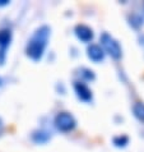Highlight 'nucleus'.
<instances>
[{"mask_svg": "<svg viewBox=\"0 0 144 152\" xmlns=\"http://www.w3.org/2000/svg\"><path fill=\"white\" fill-rule=\"evenodd\" d=\"M50 36H51V28L49 26H41L40 28H37L27 42L26 46L27 56L32 59L33 61L41 60V58L45 54L46 48H47Z\"/></svg>", "mask_w": 144, "mask_h": 152, "instance_id": "obj_1", "label": "nucleus"}, {"mask_svg": "<svg viewBox=\"0 0 144 152\" xmlns=\"http://www.w3.org/2000/svg\"><path fill=\"white\" fill-rule=\"evenodd\" d=\"M101 45H102V50H105L107 54H110L113 59H120L122 56V49L119 41L115 40L110 33L105 32L101 36Z\"/></svg>", "mask_w": 144, "mask_h": 152, "instance_id": "obj_2", "label": "nucleus"}, {"mask_svg": "<svg viewBox=\"0 0 144 152\" xmlns=\"http://www.w3.org/2000/svg\"><path fill=\"white\" fill-rule=\"evenodd\" d=\"M55 126L60 130V132H70L77 126V120L70 113L63 111L59 113L55 118Z\"/></svg>", "mask_w": 144, "mask_h": 152, "instance_id": "obj_3", "label": "nucleus"}, {"mask_svg": "<svg viewBox=\"0 0 144 152\" xmlns=\"http://www.w3.org/2000/svg\"><path fill=\"white\" fill-rule=\"evenodd\" d=\"M12 42V32L10 29L3 28L0 29V65H4L7 59V51Z\"/></svg>", "mask_w": 144, "mask_h": 152, "instance_id": "obj_4", "label": "nucleus"}, {"mask_svg": "<svg viewBox=\"0 0 144 152\" xmlns=\"http://www.w3.org/2000/svg\"><path fill=\"white\" fill-rule=\"evenodd\" d=\"M74 91L77 94L78 99L84 101V102H89L92 101V91L89 87L83 82H74Z\"/></svg>", "mask_w": 144, "mask_h": 152, "instance_id": "obj_5", "label": "nucleus"}, {"mask_svg": "<svg viewBox=\"0 0 144 152\" xmlns=\"http://www.w3.org/2000/svg\"><path fill=\"white\" fill-rule=\"evenodd\" d=\"M75 35L83 42H89L93 39V31L86 24H78L75 27Z\"/></svg>", "mask_w": 144, "mask_h": 152, "instance_id": "obj_6", "label": "nucleus"}, {"mask_svg": "<svg viewBox=\"0 0 144 152\" xmlns=\"http://www.w3.org/2000/svg\"><path fill=\"white\" fill-rule=\"evenodd\" d=\"M87 53H88V56H89L91 60H93L95 63H100L105 59V51L102 50V48L98 45H95V44H91L87 49Z\"/></svg>", "mask_w": 144, "mask_h": 152, "instance_id": "obj_7", "label": "nucleus"}, {"mask_svg": "<svg viewBox=\"0 0 144 152\" xmlns=\"http://www.w3.org/2000/svg\"><path fill=\"white\" fill-rule=\"evenodd\" d=\"M50 138H51V136H50L49 132H46V130H35V132L32 133V139L35 141L36 143H46L50 141Z\"/></svg>", "mask_w": 144, "mask_h": 152, "instance_id": "obj_8", "label": "nucleus"}, {"mask_svg": "<svg viewBox=\"0 0 144 152\" xmlns=\"http://www.w3.org/2000/svg\"><path fill=\"white\" fill-rule=\"evenodd\" d=\"M134 116L144 123V102H135L133 106Z\"/></svg>", "mask_w": 144, "mask_h": 152, "instance_id": "obj_9", "label": "nucleus"}, {"mask_svg": "<svg viewBox=\"0 0 144 152\" xmlns=\"http://www.w3.org/2000/svg\"><path fill=\"white\" fill-rule=\"evenodd\" d=\"M113 145H115L116 147H125L126 145H128L129 142V138L126 136H119V137H115L112 139Z\"/></svg>", "mask_w": 144, "mask_h": 152, "instance_id": "obj_10", "label": "nucleus"}, {"mask_svg": "<svg viewBox=\"0 0 144 152\" xmlns=\"http://www.w3.org/2000/svg\"><path fill=\"white\" fill-rule=\"evenodd\" d=\"M130 24L133 27H135V28L139 27V26H142V24H143V18H140L139 15H137V19H134L133 17H130Z\"/></svg>", "mask_w": 144, "mask_h": 152, "instance_id": "obj_11", "label": "nucleus"}, {"mask_svg": "<svg viewBox=\"0 0 144 152\" xmlns=\"http://www.w3.org/2000/svg\"><path fill=\"white\" fill-rule=\"evenodd\" d=\"M82 75L86 79H95V73H93L92 70H89V69H82Z\"/></svg>", "mask_w": 144, "mask_h": 152, "instance_id": "obj_12", "label": "nucleus"}, {"mask_svg": "<svg viewBox=\"0 0 144 152\" xmlns=\"http://www.w3.org/2000/svg\"><path fill=\"white\" fill-rule=\"evenodd\" d=\"M3 132H4V124H3V120L0 119V136L3 134Z\"/></svg>", "mask_w": 144, "mask_h": 152, "instance_id": "obj_13", "label": "nucleus"}, {"mask_svg": "<svg viewBox=\"0 0 144 152\" xmlns=\"http://www.w3.org/2000/svg\"><path fill=\"white\" fill-rule=\"evenodd\" d=\"M8 4H9V1H8V0H0V7L8 5Z\"/></svg>", "mask_w": 144, "mask_h": 152, "instance_id": "obj_14", "label": "nucleus"}, {"mask_svg": "<svg viewBox=\"0 0 144 152\" xmlns=\"http://www.w3.org/2000/svg\"><path fill=\"white\" fill-rule=\"evenodd\" d=\"M0 84H1V83H0Z\"/></svg>", "mask_w": 144, "mask_h": 152, "instance_id": "obj_15", "label": "nucleus"}]
</instances>
